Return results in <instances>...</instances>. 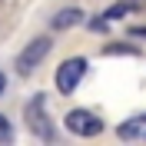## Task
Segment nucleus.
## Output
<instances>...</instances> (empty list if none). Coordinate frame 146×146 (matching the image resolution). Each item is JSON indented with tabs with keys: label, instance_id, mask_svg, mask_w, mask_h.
I'll return each instance as SVG.
<instances>
[{
	"label": "nucleus",
	"instance_id": "nucleus-1",
	"mask_svg": "<svg viewBox=\"0 0 146 146\" xmlns=\"http://www.w3.org/2000/svg\"><path fill=\"white\" fill-rule=\"evenodd\" d=\"M83 76H86V56H70V60H63L60 70H56V93L70 96V93L80 86Z\"/></svg>",
	"mask_w": 146,
	"mask_h": 146
},
{
	"label": "nucleus",
	"instance_id": "nucleus-2",
	"mask_svg": "<svg viewBox=\"0 0 146 146\" xmlns=\"http://www.w3.org/2000/svg\"><path fill=\"white\" fill-rule=\"evenodd\" d=\"M50 46H53V40H50V36H33V40L20 50V56H17V70H20V73H33L36 66L43 63V56L50 53Z\"/></svg>",
	"mask_w": 146,
	"mask_h": 146
},
{
	"label": "nucleus",
	"instance_id": "nucleus-3",
	"mask_svg": "<svg viewBox=\"0 0 146 146\" xmlns=\"http://www.w3.org/2000/svg\"><path fill=\"white\" fill-rule=\"evenodd\" d=\"M43 106H46V96L43 93H36L33 100L23 106V113H27V126L33 129L40 139H53V126L46 123V113H43Z\"/></svg>",
	"mask_w": 146,
	"mask_h": 146
},
{
	"label": "nucleus",
	"instance_id": "nucleus-4",
	"mask_svg": "<svg viewBox=\"0 0 146 146\" xmlns=\"http://www.w3.org/2000/svg\"><path fill=\"white\" fill-rule=\"evenodd\" d=\"M66 129L76 136H100L103 133V119H96L90 110H70L66 113Z\"/></svg>",
	"mask_w": 146,
	"mask_h": 146
},
{
	"label": "nucleus",
	"instance_id": "nucleus-5",
	"mask_svg": "<svg viewBox=\"0 0 146 146\" xmlns=\"http://www.w3.org/2000/svg\"><path fill=\"white\" fill-rule=\"evenodd\" d=\"M80 20H83V10L80 7H63L53 20H50V27L53 30H70V27H76Z\"/></svg>",
	"mask_w": 146,
	"mask_h": 146
},
{
	"label": "nucleus",
	"instance_id": "nucleus-6",
	"mask_svg": "<svg viewBox=\"0 0 146 146\" xmlns=\"http://www.w3.org/2000/svg\"><path fill=\"white\" fill-rule=\"evenodd\" d=\"M119 139H143L146 136V113L143 116H133V119H126V123H119Z\"/></svg>",
	"mask_w": 146,
	"mask_h": 146
},
{
	"label": "nucleus",
	"instance_id": "nucleus-7",
	"mask_svg": "<svg viewBox=\"0 0 146 146\" xmlns=\"http://www.w3.org/2000/svg\"><path fill=\"white\" fill-rule=\"evenodd\" d=\"M116 53L136 56V53H139V46H133V43H113V46H103V56H116Z\"/></svg>",
	"mask_w": 146,
	"mask_h": 146
},
{
	"label": "nucleus",
	"instance_id": "nucleus-8",
	"mask_svg": "<svg viewBox=\"0 0 146 146\" xmlns=\"http://www.w3.org/2000/svg\"><path fill=\"white\" fill-rule=\"evenodd\" d=\"M13 139V126H10V119L0 113V143H10Z\"/></svg>",
	"mask_w": 146,
	"mask_h": 146
},
{
	"label": "nucleus",
	"instance_id": "nucleus-9",
	"mask_svg": "<svg viewBox=\"0 0 146 146\" xmlns=\"http://www.w3.org/2000/svg\"><path fill=\"white\" fill-rule=\"evenodd\" d=\"M126 3H129V10H143L146 7V0H126Z\"/></svg>",
	"mask_w": 146,
	"mask_h": 146
},
{
	"label": "nucleus",
	"instance_id": "nucleus-10",
	"mask_svg": "<svg viewBox=\"0 0 146 146\" xmlns=\"http://www.w3.org/2000/svg\"><path fill=\"white\" fill-rule=\"evenodd\" d=\"M129 36H146V27H129Z\"/></svg>",
	"mask_w": 146,
	"mask_h": 146
},
{
	"label": "nucleus",
	"instance_id": "nucleus-11",
	"mask_svg": "<svg viewBox=\"0 0 146 146\" xmlns=\"http://www.w3.org/2000/svg\"><path fill=\"white\" fill-rule=\"evenodd\" d=\"M3 90H7V76L0 73V96H3Z\"/></svg>",
	"mask_w": 146,
	"mask_h": 146
}]
</instances>
